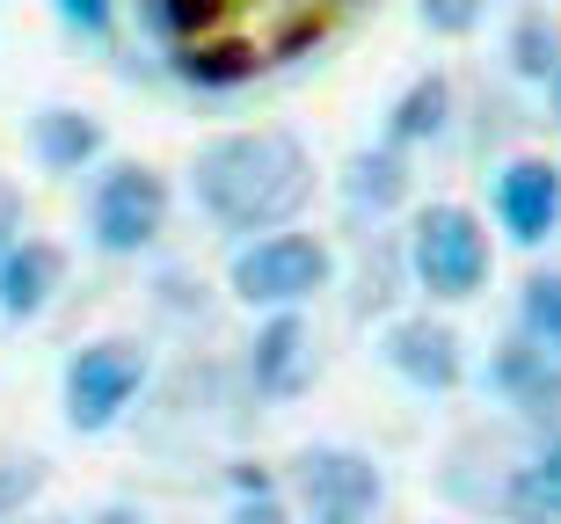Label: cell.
I'll list each match as a JSON object with an SVG mask.
<instances>
[{"mask_svg": "<svg viewBox=\"0 0 561 524\" xmlns=\"http://www.w3.org/2000/svg\"><path fill=\"white\" fill-rule=\"evenodd\" d=\"M547 95H554V125H561V66H554V81H547Z\"/></svg>", "mask_w": 561, "mask_h": 524, "instance_id": "4316f807", "label": "cell"}, {"mask_svg": "<svg viewBox=\"0 0 561 524\" xmlns=\"http://www.w3.org/2000/svg\"><path fill=\"white\" fill-rule=\"evenodd\" d=\"M197 205L227 233H277L313 197V161L291 131H219L190 161Z\"/></svg>", "mask_w": 561, "mask_h": 524, "instance_id": "6da1fadb", "label": "cell"}, {"mask_svg": "<svg viewBox=\"0 0 561 524\" xmlns=\"http://www.w3.org/2000/svg\"><path fill=\"white\" fill-rule=\"evenodd\" d=\"M8 241H15V189L0 183V255H8Z\"/></svg>", "mask_w": 561, "mask_h": 524, "instance_id": "d4e9b609", "label": "cell"}, {"mask_svg": "<svg viewBox=\"0 0 561 524\" xmlns=\"http://www.w3.org/2000/svg\"><path fill=\"white\" fill-rule=\"evenodd\" d=\"M313 524H373V517H313Z\"/></svg>", "mask_w": 561, "mask_h": 524, "instance_id": "83f0119b", "label": "cell"}, {"mask_svg": "<svg viewBox=\"0 0 561 524\" xmlns=\"http://www.w3.org/2000/svg\"><path fill=\"white\" fill-rule=\"evenodd\" d=\"M37 488H44V466H37V459H22V474H15V466H0V510L30 503Z\"/></svg>", "mask_w": 561, "mask_h": 524, "instance_id": "7402d4cb", "label": "cell"}, {"mask_svg": "<svg viewBox=\"0 0 561 524\" xmlns=\"http://www.w3.org/2000/svg\"><path fill=\"white\" fill-rule=\"evenodd\" d=\"M518 336L561 364V270L525 277V292H518Z\"/></svg>", "mask_w": 561, "mask_h": 524, "instance_id": "ac0fdd59", "label": "cell"}, {"mask_svg": "<svg viewBox=\"0 0 561 524\" xmlns=\"http://www.w3.org/2000/svg\"><path fill=\"white\" fill-rule=\"evenodd\" d=\"M343 197H351V211H394L401 197H409V161H401L394 147H373V153H357L351 175H343Z\"/></svg>", "mask_w": 561, "mask_h": 524, "instance_id": "9a60e30c", "label": "cell"}, {"mask_svg": "<svg viewBox=\"0 0 561 524\" xmlns=\"http://www.w3.org/2000/svg\"><path fill=\"white\" fill-rule=\"evenodd\" d=\"M37 524H59V517H37Z\"/></svg>", "mask_w": 561, "mask_h": 524, "instance_id": "f1b7e54d", "label": "cell"}, {"mask_svg": "<svg viewBox=\"0 0 561 524\" xmlns=\"http://www.w3.org/2000/svg\"><path fill=\"white\" fill-rule=\"evenodd\" d=\"M59 22H66V30H81V37H110L117 0H59Z\"/></svg>", "mask_w": 561, "mask_h": 524, "instance_id": "44dd1931", "label": "cell"}, {"mask_svg": "<svg viewBox=\"0 0 561 524\" xmlns=\"http://www.w3.org/2000/svg\"><path fill=\"white\" fill-rule=\"evenodd\" d=\"M489 386H496L518 416H561V364L547 350H533L525 336H511L489 357Z\"/></svg>", "mask_w": 561, "mask_h": 524, "instance_id": "8fae6325", "label": "cell"}, {"mask_svg": "<svg viewBox=\"0 0 561 524\" xmlns=\"http://www.w3.org/2000/svg\"><path fill=\"white\" fill-rule=\"evenodd\" d=\"M291 496L313 517H373L387 503V474L351 444H313V452L291 459Z\"/></svg>", "mask_w": 561, "mask_h": 524, "instance_id": "8992f818", "label": "cell"}, {"mask_svg": "<svg viewBox=\"0 0 561 524\" xmlns=\"http://www.w3.org/2000/svg\"><path fill=\"white\" fill-rule=\"evenodd\" d=\"M387 364H394L409 386H423V394H453L459 379H467V357H459V336L445 328V321L431 314H401L394 328H387Z\"/></svg>", "mask_w": 561, "mask_h": 524, "instance_id": "ba28073f", "label": "cell"}, {"mask_svg": "<svg viewBox=\"0 0 561 524\" xmlns=\"http://www.w3.org/2000/svg\"><path fill=\"white\" fill-rule=\"evenodd\" d=\"M95 524H146V510H131V503H110Z\"/></svg>", "mask_w": 561, "mask_h": 524, "instance_id": "484cf974", "label": "cell"}, {"mask_svg": "<svg viewBox=\"0 0 561 524\" xmlns=\"http://www.w3.org/2000/svg\"><path fill=\"white\" fill-rule=\"evenodd\" d=\"M227 524H291V510L277 503V488H263V496H241Z\"/></svg>", "mask_w": 561, "mask_h": 524, "instance_id": "603a6c76", "label": "cell"}, {"mask_svg": "<svg viewBox=\"0 0 561 524\" xmlns=\"http://www.w3.org/2000/svg\"><path fill=\"white\" fill-rule=\"evenodd\" d=\"M263 488H271L263 466H233V496H263Z\"/></svg>", "mask_w": 561, "mask_h": 524, "instance_id": "cb8c5ba5", "label": "cell"}, {"mask_svg": "<svg viewBox=\"0 0 561 524\" xmlns=\"http://www.w3.org/2000/svg\"><path fill=\"white\" fill-rule=\"evenodd\" d=\"M30 147L51 175H81L95 153H103V117H88V109H37V125H30Z\"/></svg>", "mask_w": 561, "mask_h": 524, "instance_id": "7c38bea8", "label": "cell"}, {"mask_svg": "<svg viewBox=\"0 0 561 524\" xmlns=\"http://www.w3.org/2000/svg\"><path fill=\"white\" fill-rule=\"evenodd\" d=\"M255 66H263V51L249 37H190L175 51V73L190 88H241V81H255Z\"/></svg>", "mask_w": 561, "mask_h": 524, "instance_id": "5bb4252c", "label": "cell"}, {"mask_svg": "<svg viewBox=\"0 0 561 524\" xmlns=\"http://www.w3.org/2000/svg\"><path fill=\"white\" fill-rule=\"evenodd\" d=\"M329 277H335V248L321 233L277 226V233H255L249 248L233 255L227 284L241 306H271L277 314V306H307L313 292H329Z\"/></svg>", "mask_w": 561, "mask_h": 524, "instance_id": "7a4b0ae2", "label": "cell"}, {"mask_svg": "<svg viewBox=\"0 0 561 524\" xmlns=\"http://www.w3.org/2000/svg\"><path fill=\"white\" fill-rule=\"evenodd\" d=\"M66 284V248L59 241H37V233H15L8 255H0V321H37Z\"/></svg>", "mask_w": 561, "mask_h": 524, "instance_id": "9c48e42d", "label": "cell"}, {"mask_svg": "<svg viewBox=\"0 0 561 524\" xmlns=\"http://www.w3.org/2000/svg\"><path fill=\"white\" fill-rule=\"evenodd\" d=\"M307 372H313V328L299 321V306H277V314L255 328V342H249V379H255V394L291 400L299 386H307Z\"/></svg>", "mask_w": 561, "mask_h": 524, "instance_id": "30bf717a", "label": "cell"}, {"mask_svg": "<svg viewBox=\"0 0 561 524\" xmlns=\"http://www.w3.org/2000/svg\"><path fill=\"white\" fill-rule=\"evenodd\" d=\"M409 277L431 299H474L489 284V226L467 205H431L409 226Z\"/></svg>", "mask_w": 561, "mask_h": 524, "instance_id": "3957f363", "label": "cell"}, {"mask_svg": "<svg viewBox=\"0 0 561 524\" xmlns=\"http://www.w3.org/2000/svg\"><path fill=\"white\" fill-rule=\"evenodd\" d=\"M416 15L431 37H474L481 15H489V0H416Z\"/></svg>", "mask_w": 561, "mask_h": 524, "instance_id": "ffe728a7", "label": "cell"}, {"mask_svg": "<svg viewBox=\"0 0 561 524\" xmlns=\"http://www.w3.org/2000/svg\"><path fill=\"white\" fill-rule=\"evenodd\" d=\"M511 517L518 524H561V438L511 481Z\"/></svg>", "mask_w": 561, "mask_h": 524, "instance_id": "e0dca14e", "label": "cell"}, {"mask_svg": "<svg viewBox=\"0 0 561 524\" xmlns=\"http://www.w3.org/2000/svg\"><path fill=\"white\" fill-rule=\"evenodd\" d=\"M139 386H146V350L139 342H125V336L88 342V350H73V364H66V422H73L81 438H95V430H110V422L139 400Z\"/></svg>", "mask_w": 561, "mask_h": 524, "instance_id": "5b68a950", "label": "cell"}, {"mask_svg": "<svg viewBox=\"0 0 561 524\" xmlns=\"http://www.w3.org/2000/svg\"><path fill=\"white\" fill-rule=\"evenodd\" d=\"M139 15L153 22L161 37L190 44V37H211V30L233 15V0H139Z\"/></svg>", "mask_w": 561, "mask_h": 524, "instance_id": "d6986e66", "label": "cell"}, {"mask_svg": "<svg viewBox=\"0 0 561 524\" xmlns=\"http://www.w3.org/2000/svg\"><path fill=\"white\" fill-rule=\"evenodd\" d=\"M445 117H453V81L445 73H416V81L401 88V103L387 109V131H379V147H423V139H437L445 131Z\"/></svg>", "mask_w": 561, "mask_h": 524, "instance_id": "4fadbf2b", "label": "cell"}, {"mask_svg": "<svg viewBox=\"0 0 561 524\" xmlns=\"http://www.w3.org/2000/svg\"><path fill=\"white\" fill-rule=\"evenodd\" d=\"M561 66V15L554 8H525L518 30H511V73L518 81H554Z\"/></svg>", "mask_w": 561, "mask_h": 524, "instance_id": "2e32d148", "label": "cell"}, {"mask_svg": "<svg viewBox=\"0 0 561 524\" xmlns=\"http://www.w3.org/2000/svg\"><path fill=\"white\" fill-rule=\"evenodd\" d=\"M168 233V183L146 161H117L103 168L95 197H88V241L103 255H146Z\"/></svg>", "mask_w": 561, "mask_h": 524, "instance_id": "277c9868", "label": "cell"}, {"mask_svg": "<svg viewBox=\"0 0 561 524\" xmlns=\"http://www.w3.org/2000/svg\"><path fill=\"white\" fill-rule=\"evenodd\" d=\"M496 219L518 248H540L547 233L561 226V168L540 153H518L511 168L496 175Z\"/></svg>", "mask_w": 561, "mask_h": 524, "instance_id": "52a82bcc", "label": "cell"}]
</instances>
